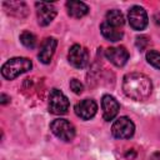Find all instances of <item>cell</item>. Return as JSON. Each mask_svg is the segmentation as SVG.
Returning <instances> with one entry per match:
<instances>
[{"label": "cell", "instance_id": "8992f818", "mask_svg": "<svg viewBox=\"0 0 160 160\" xmlns=\"http://www.w3.org/2000/svg\"><path fill=\"white\" fill-rule=\"evenodd\" d=\"M68 60L74 68L84 69L89 62V52L84 46H81L79 44H75L69 50Z\"/></svg>", "mask_w": 160, "mask_h": 160}, {"label": "cell", "instance_id": "30bf717a", "mask_svg": "<svg viewBox=\"0 0 160 160\" xmlns=\"http://www.w3.org/2000/svg\"><path fill=\"white\" fill-rule=\"evenodd\" d=\"M105 56L110 62H112L115 66H119V68L124 66L129 60V52L124 46H114V48L106 49Z\"/></svg>", "mask_w": 160, "mask_h": 160}, {"label": "cell", "instance_id": "9a60e30c", "mask_svg": "<svg viewBox=\"0 0 160 160\" xmlns=\"http://www.w3.org/2000/svg\"><path fill=\"white\" fill-rule=\"evenodd\" d=\"M100 31H101L102 36L106 38L110 41H119V40H121V38L124 35L121 30H118V28H114V26L109 25L106 21H104L100 25Z\"/></svg>", "mask_w": 160, "mask_h": 160}, {"label": "cell", "instance_id": "52a82bcc", "mask_svg": "<svg viewBox=\"0 0 160 160\" xmlns=\"http://www.w3.org/2000/svg\"><path fill=\"white\" fill-rule=\"evenodd\" d=\"M129 24L134 30H144L148 25V15L146 11L141 6H132L128 14Z\"/></svg>", "mask_w": 160, "mask_h": 160}, {"label": "cell", "instance_id": "ac0fdd59", "mask_svg": "<svg viewBox=\"0 0 160 160\" xmlns=\"http://www.w3.org/2000/svg\"><path fill=\"white\" fill-rule=\"evenodd\" d=\"M146 60L150 65L160 70V52H158L156 50H149L146 52Z\"/></svg>", "mask_w": 160, "mask_h": 160}, {"label": "cell", "instance_id": "6da1fadb", "mask_svg": "<svg viewBox=\"0 0 160 160\" xmlns=\"http://www.w3.org/2000/svg\"><path fill=\"white\" fill-rule=\"evenodd\" d=\"M122 90L125 95L132 100L142 101L146 100L152 90L151 80L141 72H130L124 76Z\"/></svg>", "mask_w": 160, "mask_h": 160}, {"label": "cell", "instance_id": "7a4b0ae2", "mask_svg": "<svg viewBox=\"0 0 160 160\" xmlns=\"http://www.w3.org/2000/svg\"><path fill=\"white\" fill-rule=\"evenodd\" d=\"M31 66H32V62L28 58H12L2 65L1 74L5 79L12 80L18 78L20 74L29 71Z\"/></svg>", "mask_w": 160, "mask_h": 160}, {"label": "cell", "instance_id": "8fae6325", "mask_svg": "<svg viewBox=\"0 0 160 160\" xmlns=\"http://www.w3.org/2000/svg\"><path fill=\"white\" fill-rule=\"evenodd\" d=\"M101 106H102V118L106 121L112 120L120 109L119 102L116 101V99L111 95H104L102 100H101Z\"/></svg>", "mask_w": 160, "mask_h": 160}, {"label": "cell", "instance_id": "3957f363", "mask_svg": "<svg viewBox=\"0 0 160 160\" xmlns=\"http://www.w3.org/2000/svg\"><path fill=\"white\" fill-rule=\"evenodd\" d=\"M69 110L68 98L58 89H52L49 95V111L55 115H64Z\"/></svg>", "mask_w": 160, "mask_h": 160}, {"label": "cell", "instance_id": "5bb4252c", "mask_svg": "<svg viewBox=\"0 0 160 160\" xmlns=\"http://www.w3.org/2000/svg\"><path fill=\"white\" fill-rule=\"evenodd\" d=\"M4 8L6 9V12L18 18H22L28 14V6L24 2H19V1H6L4 2Z\"/></svg>", "mask_w": 160, "mask_h": 160}, {"label": "cell", "instance_id": "e0dca14e", "mask_svg": "<svg viewBox=\"0 0 160 160\" xmlns=\"http://www.w3.org/2000/svg\"><path fill=\"white\" fill-rule=\"evenodd\" d=\"M20 41L24 46L29 49H34L36 45V36L30 31H22L20 34Z\"/></svg>", "mask_w": 160, "mask_h": 160}, {"label": "cell", "instance_id": "277c9868", "mask_svg": "<svg viewBox=\"0 0 160 160\" xmlns=\"http://www.w3.org/2000/svg\"><path fill=\"white\" fill-rule=\"evenodd\" d=\"M50 129L55 136L64 141H70L75 136L74 125L65 119H56L50 124Z\"/></svg>", "mask_w": 160, "mask_h": 160}, {"label": "cell", "instance_id": "44dd1931", "mask_svg": "<svg viewBox=\"0 0 160 160\" xmlns=\"http://www.w3.org/2000/svg\"><path fill=\"white\" fill-rule=\"evenodd\" d=\"M10 101V98L8 96V95H5V94H1V96H0V102L1 104H8Z\"/></svg>", "mask_w": 160, "mask_h": 160}, {"label": "cell", "instance_id": "ba28073f", "mask_svg": "<svg viewBox=\"0 0 160 160\" xmlns=\"http://www.w3.org/2000/svg\"><path fill=\"white\" fill-rule=\"evenodd\" d=\"M35 6H36L38 21H39V24L41 26L49 25L54 20V18L56 16V9L54 8L52 4L40 1V2H36Z\"/></svg>", "mask_w": 160, "mask_h": 160}, {"label": "cell", "instance_id": "2e32d148", "mask_svg": "<svg viewBox=\"0 0 160 160\" xmlns=\"http://www.w3.org/2000/svg\"><path fill=\"white\" fill-rule=\"evenodd\" d=\"M106 22L114 28H120L124 25L125 20H124V15L120 10H116V9H112V10H109L106 12Z\"/></svg>", "mask_w": 160, "mask_h": 160}, {"label": "cell", "instance_id": "5b68a950", "mask_svg": "<svg viewBox=\"0 0 160 160\" xmlns=\"http://www.w3.org/2000/svg\"><path fill=\"white\" fill-rule=\"evenodd\" d=\"M134 132H135V125L126 116L119 118L112 124L111 128V134L116 139H130L134 135Z\"/></svg>", "mask_w": 160, "mask_h": 160}, {"label": "cell", "instance_id": "ffe728a7", "mask_svg": "<svg viewBox=\"0 0 160 160\" xmlns=\"http://www.w3.org/2000/svg\"><path fill=\"white\" fill-rule=\"evenodd\" d=\"M135 44H136V48H138L140 51H142V50H145V49L148 48V45H149V39H148L146 36H138Z\"/></svg>", "mask_w": 160, "mask_h": 160}, {"label": "cell", "instance_id": "7402d4cb", "mask_svg": "<svg viewBox=\"0 0 160 160\" xmlns=\"http://www.w3.org/2000/svg\"><path fill=\"white\" fill-rule=\"evenodd\" d=\"M150 160H160V152H159V151H158V152H154V154L151 155Z\"/></svg>", "mask_w": 160, "mask_h": 160}, {"label": "cell", "instance_id": "d6986e66", "mask_svg": "<svg viewBox=\"0 0 160 160\" xmlns=\"http://www.w3.org/2000/svg\"><path fill=\"white\" fill-rule=\"evenodd\" d=\"M70 89H71L75 94H81L82 90H84V86H82V84H81L78 79H71V80H70Z\"/></svg>", "mask_w": 160, "mask_h": 160}, {"label": "cell", "instance_id": "7c38bea8", "mask_svg": "<svg viewBox=\"0 0 160 160\" xmlns=\"http://www.w3.org/2000/svg\"><path fill=\"white\" fill-rule=\"evenodd\" d=\"M58 41L54 38H46L41 46H40V51H39V60L44 64H49L52 59V55L55 52Z\"/></svg>", "mask_w": 160, "mask_h": 160}, {"label": "cell", "instance_id": "9c48e42d", "mask_svg": "<svg viewBox=\"0 0 160 160\" xmlns=\"http://www.w3.org/2000/svg\"><path fill=\"white\" fill-rule=\"evenodd\" d=\"M96 111H98V105L91 99H84L75 105V114L82 120H90L91 118L95 116Z\"/></svg>", "mask_w": 160, "mask_h": 160}, {"label": "cell", "instance_id": "4fadbf2b", "mask_svg": "<svg viewBox=\"0 0 160 160\" xmlns=\"http://www.w3.org/2000/svg\"><path fill=\"white\" fill-rule=\"evenodd\" d=\"M66 8H68V12L70 16L80 19L82 16H85L89 12V8L86 4H84L82 1H68L66 2Z\"/></svg>", "mask_w": 160, "mask_h": 160}]
</instances>
